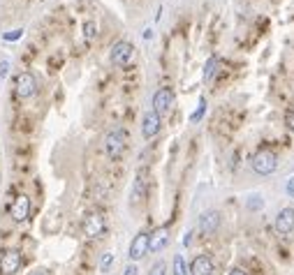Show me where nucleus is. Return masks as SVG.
<instances>
[{"label": "nucleus", "instance_id": "f257e3e1", "mask_svg": "<svg viewBox=\"0 0 294 275\" xmlns=\"http://www.w3.org/2000/svg\"><path fill=\"white\" fill-rule=\"evenodd\" d=\"M127 148V132L123 128L109 130L104 137V150H107L109 160H120Z\"/></svg>", "mask_w": 294, "mask_h": 275}, {"label": "nucleus", "instance_id": "f03ea898", "mask_svg": "<svg viewBox=\"0 0 294 275\" xmlns=\"http://www.w3.org/2000/svg\"><path fill=\"white\" fill-rule=\"evenodd\" d=\"M250 167H253L255 174L260 176H271L278 169V157L276 153L271 150H260V153L253 155V160H250Z\"/></svg>", "mask_w": 294, "mask_h": 275}, {"label": "nucleus", "instance_id": "7ed1b4c3", "mask_svg": "<svg viewBox=\"0 0 294 275\" xmlns=\"http://www.w3.org/2000/svg\"><path fill=\"white\" fill-rule=\"evenodd\" d=\"M134 58V47L132 42L127 40H118L111 47V51H109V61H111V65H116V68H125V65H130Z\"/></svg>", "mask_w": 294, "mask_h": 275}, {"label": "nucleus", "instance_id": "20e7f679", "mask_svg": "<svg viewBox=\"0 0 294 275\" xmlns=\"http://www.w3.org/2000/svg\"><path fill=\"white\" fill-rule=\"evenodd\" d=\"M14 90H16V97L21 100H28L37 93V79H35L30 72H21L16 79H14Z\"/></svg>", "mask_w": 294, "mask_h": 275}, {"label": "nucleus", "instance_id": "39448f33", "mask_svg": "<svg viewBox=\"0 0 294 275\" xmlns=\"http://www.w3.org/2000/svg\"><path fill=\"white\" fill-rule=\"evenodd\" d=\"M151 104H153V111L158 116H162V114H167L169 109H172V104H174V90H172V88H158V90H155L153 93V102H151Z\"/></svg>", "mask_w": 294, "mask_h": 275}, {"label": "nucleus", "instance_id": "423d86ee", "mask_svg": "<svg viewBox=\"0 0 294 275\" xmlns=\"http://www.w3.org/2000/svg\"><path fill=\"white\" fill-rule=\"evenodd\" d=\"M104 231H107V222H104V217L100 213L88 215L86 220H84V234H86V238H100Z\"/></svg>", "mask_w": 294, "mask_h": 275}, {"label": "nucleus", "instance_id": "0eeeda50", "mask_svg": "<svg viewBox=\"0 0 294 275\" xmlns=\"http://www.w3.org/2000/svg\"><path fill=\"white\" fill-rule=\"evenodd\" d=\"M19 269H21V252H16V250H7V252H2V257H0V273L14 275Z\"/></svg>", "mask_w": 294, "mask_h": 275}, {"label": "nucleus", "instance_id": "6e6552de", "mask_svg": "<svg viewBox=\"0 0 294 275\" xmlns=\"http://www.w3.org/2000/svg\"><path fill=\"white\" fill-rule=\"evenodd\" d=\"M276 231L278 234H292L294 231V208L292 206L281 208V213L276 215Z\"/></svg>", "mask_w": 294, "mask_h": 275}, {"label": "nucleus", "instance_id": "1a4fd4ad", "mask_svg": "<svg viewBox=\"0 0 294 275\" xmlns=\"http://www.w3.org/2000/svg\"><path fill=\"white\" fill-rule=\"evenodd\" d=\"M146 252H148V234L146 231H139V234L132 238V243H130V252H127V255H130L132 262H139Z\"/></svg>", "mask_w": 294, "mask_h": 275}, {"label": "nucleus", "instance_id": "9d476101", "mask_svg": "<svg viewBox=\"0 0 294 275\" xmlns=\"http://www.w3.org/2000/svg\"><path fill=\"white\" fill-rule=\"evenodd\" d=\"M188 271H190V275H213V271H215L213 259H211L208 255L195 257L193 264L188 266Z\"/></svg>", "mask_w": 294, "mask_h": 275}, {"label": "nucleus", "instance_id": "9b49d317", "mask_svg": "<svg viewBox=\"0 0 294 275\" xmlns=\"http://www.w3.org/2000/svg\"><path fill=\"white\" fill-rule=\"evenodd\" d=\"M9 215H12L16 222L28 220V215H30V199H28L26 195H19L14 199L12 206H9Z\"/></svg>", "mask_w": 294, "mask_h": 275}, {"label": "nucleus", "instance_id": "f8f14e48", "mask_svg": "<svg viewBox=\"0 0 294 275\" xmlns=\"http://www.w3.org/2000/svg\"><path fill=\"white\" fill-rule=\"evenodd\" d=\"M218 227H220V213L218 210H206V213H201L199 217V229L204 236H211L218 231Z\"/></svg>", "mask_w": 294, "mask_h": 275}, {"label": "nucleus", "instance_id": "ddd939ff", "mask_svg": "<svg viewBox=\"0 0 294 275\" xmlns=\"http://www.w3.org/2000/svg\"><path fill=\"white\" fill-rule=\"evenodd\" d=\"M158 132H160V116L155 111H148L141 121V135H144V139H153Z\"/></svg>", "mask_w": 294, "mask_h": 275}, {"label": "nucleus", "instance_id": "4468645a", "mask_svg": "<svg viewBox=\"0 0 294 275\" xmlns=\"http://www.w3.org/2000/svg\"><path fill=\"white\" fill-rule=\"evenodd\" d=\"M169 241V229L167 227H160L155 229L153 234H148V252H160Z\"/></svg>", "mask_w": 294, "mask_h": 275}, {"label": "nucleus", "instance_id": "2eb2a0df", "mask_svg": "<svg viewBox=\"0 0 294 275\" xmlns=\"http://www.w3.org/2000/svg\"><path fill=\"white\" fill-rule=\"evenodd\" d=\"M174 275H190V271H188V264H186V259H183V255H176L174 257Z\"/></svg>", "mask_w": 294, "mask_h": 275}, {"label": "nucleus", "instance_id": "dca6fc26", "mask_svg": "<svg viewBox=\"0 0 294 275\" xmlns=\"http://www.w3.org/2000/svg\"><path fill=\"white\" fill-rule=\"evenodd\" d=\"M218 68V58H213V56H211V58H208L206 61V69H204V79H211V76H213V69Z\"/></svg>", "mask_w": 294, "mask_h": 275}, {"label": "nucleus", "instance_id": "f3484780", "mask_svg": "<svg viewBox=\"0 0 294 275\" xmlns=\"http://www.w3.org/2000/svg\"><path fill=\"white\" fill-rule=\"evenodd\" d=\"M84 35H86V40H93L95 35H98V26H95V21L84 23Z\"/></svg>", "mask_w": 294, "mask_h": 275}, {"label": "nucleus", "instance_id": "a211bd4d", "mask_svg": "<svg viewBox=\"0 0 294 275\" xmlns=\"http://www.w3.org/2000/svg\"><path fill=\"white\" fill-rule=\"evenodd\" d=\"M111 264H114V255H111V252H107V255L100 259V271H102V273H107V271L111 269Z\"/></svg>", "mask_w": 294, "mask_h": 275}, {"label": "nucleus", "instance_id": "6ab92c4d", "mask_svg": "<svg viewBox=\"0 0 294 275\" xmlns=\"http://www.w3.org/2000/svg\"><path fill=\"white\" fill-rule=\"evenodd\" d=\"M148 275H167V266H165V262H155L153 266H151V271H148Z\"/></svg>", "mask_w": 294, "mask_h": 275}, {"label": "nucleus", "instance_id": "aec40b11", "mask_svg": "<svg viewBox=\"0 0 294 275\" xmlns=\"http://www.w3.org/2000/svg\"><path fill=\"white\" fill-rule=\"evenodd\" d=\"M246 206L250 208V210H260V208L264 206V202H262L260 197L255 195V197H250V199H248V202H246Z\"/></svg>", "mask_w": 294, "mask_h": 275}, {"label": "nucleus", "instance_id": "412c9836", "mask_svg": "<svg viewBox=\"0 0 294 275\" xmlns=\"http://www.w3.org/2000/svg\"><path fill=\"white\" fill-rule=\"evenodd\" d=\"M2 37H5L7 42H16V40H21V37H23V30H21V28H16V30H9V33H5Z\"/></svg>", "mask_w": 294, "mask_h": 275}, {"label": "nucleus", "instance_id": "4be33fe9", "mask_svg": "<svg viewBox=\"0 0 294 275\" xmlns=\"http://www.w3.org/2000/svg\"><path fill=\"white\" fill-rule=\"evenodd\" d=\"M204 109H206V104H204V100H201V104H199V109H197V111H195L193 116H190V121L193 123H197L201 118V116H204Z\"/></svg>", "mask_w": 294, "mask_h": 275}, {"label": "nucleus", "instance_id": "5701e85b", "mask_svg": "<svg viewBox=\"0 0 294 275\" xmlns=\"http://www.w3.org/2000/svg\"><path fill=\"white\" fill-rule=\"evenodd\" d=\"M9 74V61H0V79H7Z\"/></svg>", "mask_w": 294, "mask_h": 275}, {"label": "nucleus", "instance_id": "b1692460", "mask_svg": "<svg viewBox=\"0 0 294 275\" xmlns=\"http://www.w3.org/2000/svg\"><path fill=\"white\" fill-rule=\"evenodd\" d=\"M285 190H288V195L294 199V176H292V178H290V181H288V185H285Z\"/></svg>", "mask_w": 294, "mask_h": 275}, {"label": "nucleus", "instance_id": "393cba45", "mask_svg": "<svg viewBox=\"0 0 294 275\" xmlns=\"http://www.w3.org/2000/svg\"><path fill=\"white\" fill-rule=\"evenodd\" d=\"M288 128L294 132V109H292V111H290V114H288Z\"/></svg>", "mask_w": 294, "mask_h": 275}, {"label": "nucleus", "instance_id": "a878e982", "mask_svg": "<svg viewBox=\"0 0 294 275\" xmlns=\"http://www.w3.org/2000/svg\"><path fill=\"white\" fill-rule=\"evenodd\" d=\"M125 275H137V266H134V264H130V266L125 269Z\"/></svg>", "mask_w": 294, "mask_h": 275}, {"label": "nucleus", "instance_id": "bb28decb", "mask_svg": "<svg viewBox=\"0 0 294 275\" xmlns=\"http://www.w3.org/2000/svg\"><path fill=\"white\" fill-rule=\"evenodd\" d=\"M227 275H246V273H243V271H241V269H232Z\"/></svg>", "mask_w": 294, "mask_h": 275}, {"label": "nucleus", "instance_id": "cd10ccee", "mask_svg": "<svg viewBox=\"0 0 294 275\" xmlns=\"http://www.w3.org/2000/svg\"><path fill=\"white\" fill-rule=\"evenodd\" d=\"M30 275H49L47 271H35V273H30Z\"/></svg>", "mask_w": 294, "mask_h": 275}]
</instances>
